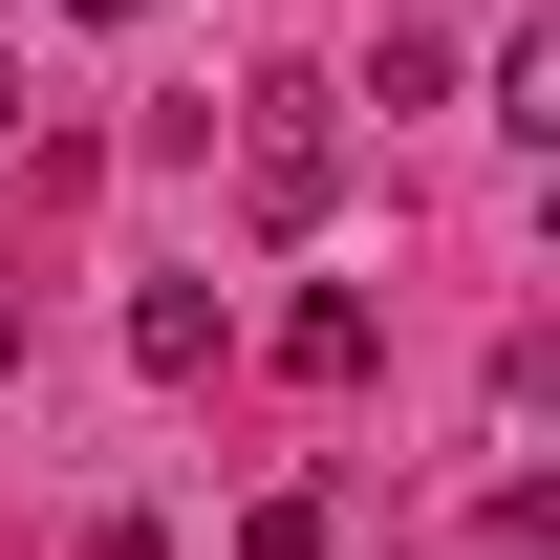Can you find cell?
I'll return each instance as SVG.
<instances>
[{"instance_id": "obj_3", "label": "cell", "mask_w": 560, "mask_h": 560, "mask_svg": "<svg viewBox=\"0 0 560 560\" xmlns=\"http://www.w3.org/2000/svg\"><path fill=\"white\" fill-rule=\"evenodd\" d=\"M130 366L195 388V366H215V280H130Z\"/></svg>"}, {"instance_id": "obj_5", "label": "cell", "mask_w": 560, "mask_h": 560, "mask_svg": "<svg viewBox=\"0 0 560 560\" xmlns=\"http://www.w3.org/2000/svg\"><path fill=\"white\" fill-rule=\"evenodd\" d=\"M66 22H151V0H66Z\"/></svg>"}, {"instance_id": "obj_2", "label": "cell", "mask_w": 560, "mask_h": 560, "mask_svg": "<svg viewBox=\"0 0 560 560\" xmlns=\"http://www.w3.org/2000/svg\"><path fill=\"white\" fill-rule=\"evenodd\" d=\"M366 346H388V324H366L346 280H302V302H280V366H302V388H366Z\"/></svg>"}, {"instance_id": "obj_1", "label": "cell", "mask_w": 560, "mask_h": 560, "mask_svg": "<svg viewBox=\"0 0 560 560\" xmlns=\"http://www.w3.org/2000/svg\"><path fill=\"white\" fill-rule=\"evenodd\" d=\"M237 195H259V237H324V195H346V130H324V86H259V130H237Z\"/></svg>"}, {"instance_id": "obj_4", "label": "cell", "mask_w": 560, "mask_h": 560, "mask_svg": "<svg viewBox=\"0 0 560 560\" xmlns=\"http://www.w3.org/2000/svg\"><path fill=\"white\" fill-rule=\"evenodd\" d=\"M0 388H22V302H0Z\"/></svg>"}, {"instance_id": "obj_6", "label": "cell", "mask_w": 560, "mask_h": 560, "mask_svg": "<svg viewBox=\"0 0 560 560\" xmlns=\"http://www.w3.org/2000/svg\"><path fill=\"white\" fill-rule=\"evenodd\" d=\"M0 130H22V66H0Z\"/></svg>"}]
</instances>
